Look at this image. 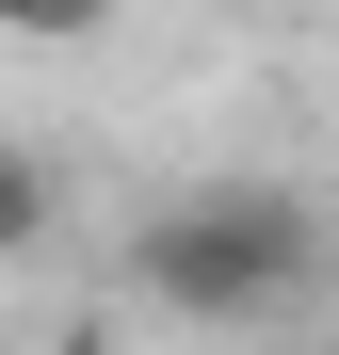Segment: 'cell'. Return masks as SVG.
Wrapping results in <instances>:
<instances>
[{
  "mask_svg": "<svg viewBox=\"0 0 339 355\" xmlns=\"http://www.w3.org/2000/svg\"><path fill=\"white\" fill-rule=\"evenodd\" d=\"M307 275H323V226L275 178H194V194H162L130 226V291L178 307V323H275Z\"/></svg>",
  "mask_w": 339,
  "mask_h": 355,
  "instance_id": "obj_1",
  "label": "cell"
},
{
  "mask_svg": "<svg viewBox=\"0 0 339 355\" xmlns=\"http://www.w3.org/2000/svg\"><path fill=\"white\" fill-rule=\"evenodd\" d=\"M33 243H49V162L0 146V259H33Z\"/></svg>",
  "mask_w": 339,
  "mask_h": 355,
  "instance_id": "obj_2",
  "label": "cell"
},
{
  "mask_svg": "<svg viewBox=\"0 0 339 355\" xmlns=\"http://www.w3.org/2000/svg\"><path fill=\"white\" fill-rule=\"evenodd\" d=\"M97 17H113V0H0V33H49V49H81Z\"/></svg>",
  "mask_w": 339,
  "mask_h": 355,
  "instance_id": "obj_3",
  "label": "cell"
}]
</instances>
